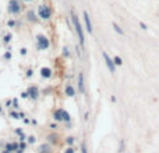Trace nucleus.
Instances as JSON below:
<instances>
[{"label":"nucleus","mask_w":159,"mask_h":153,"mask_svg":"<svg viewBox=\"0 0 159 153\" xmlns=\"http://www.w3.org/2000/svg\"><path fill=\"white\" fill-rule=\"evenodd\" d=\"M78 90H80L81 93L85 91V86H84V73H82V72L78 74Z\"/></svg>","instance_id":"obj_9"},{"label":"nucleus","mask_w":159,"mask_h":153,"mask_svg":"<svg viewBox=\"0 0 159 153\" xmlns=\"http://www.w3.org/2000/svg\"><path fill=\"white\" fill-rule=\"evenodd\" d=\"M112 27H113V30L116 31V33L119 34V35H124V31L122 30V27L119 25V24H116V23H113L112 24Z\"/></svg>","instance_id":"obj_14"},{"label":"nucleus","mask_w":159,"mask_h":153,"mask_svg":"<svg viewBox=\"0 0 159 153\" xmlns=\"http://www.w3.org/2000/svg\"><path fill=\"white\" fill-rule=\"evenodd\" d=\"M9 41H11V35H9V34H7V35L4 37V42H9Z\"/></svg>","instance_id":"obj_20"},{"label":"nucleus","mask_w":159,"mask_h":153,"mask_svg":"<svg viewBox=\"0 0 159 153\" xmlns=\"http://www.w3.org/2000/svg\"><path fill=\"white\" fill-rule=\"evenodd\" d=\"M25 19H27L29 23L35 24V23H38V19H39V17H38V14L35 13L34 10H28L27 13H25Z\"/></svg>","instance_id":"obj_8"},{"label":"nucleus","mask_w":159,"mask_h":153,"mask_svg":"<svg viewBox=\"0 0 159 153\" xmlns=\"http://www.w3.org/2000/svg\"><path fill=\"white\" fill-rule=\"evenodd\" d=\"M63 55L64 56H68V55H70V53H68V48H64V49H63Z\"/></svg>","instance_id":"obj_21"},{"label":"nucleus","mask_w":159,"mask_h":153,"mask_svg":"<svg viewBox=\"0 0 159 153\" xmlns=\"http://www.w3.org/2000/svg\"><path fill=\"white\" fill-rule=\"evenodd\" d=\"M71 21H73V25H74V30H75V33L78 35V39H80V45L84 47L85 45V35H84V30H82V25L80 23V20H78L77 14L71 11Z\"/></svg>","instance_id":"obj_1"},{"label":"nucleus","mask_w":159,"mask_h":153,"mask_svg":"<svg viewBox=\"0 0 159 153\" xmlns=\"http://www.w3.org/2000/svg\"><path fill=\"white\" fill-rule=\"evenodd\" d=\"M84 23H85V30L88 31V34H92L94 33V30H92V23H91V19H89V14L84 11Z\"/></svg>","instance_id":"obj_7"},{"label":"nucleus","mask_w":159,"mask_h":153,"mask_svg":"<svg viewBox=\"0 0 159 153\" xmlns=\"http://www.w3.org/2000/svg\"><path fill=\"white\" fill-rule=\"evenodd\" d=\"M41 74H42V77L49 79L50 76H52V69H50V68H42V69H41Z\"/></svg>","instance_id":"obj_12"},{"label":"nucleus","mask_w":159,"mask_h":153,"mask_svg":"<svg viewBox=\"0 0 159 153\" xmlns=\"http://www.w3.org/2000/svg\"><path fill=\"white\" fill-rule=\"evenodd\" d=\"M4 58H6V59H9V58H11V53H10V52H7V53L4 55Z\"/></svg>","instance_id":"obj_26"},{"label":"nucleus","mask_w":159,"mask_h":153,"mask_svg":"<svg viewBox=\"0 0 159 153\" xmlns=\"http://www.w3.org/2000/svg\"><path fill=\"white\" fill-rule=\"evenodd\" d=\"M64 93L67 94L68 97H74V96H75V90H74V87L71 84H67L66 88H64Z\"/></svg>","instance_id":"obj_11"},{"label":"nucleus","mask_w":159,"mask_h":153,"mask_svg":"<svg viewBox=\"0 0 159 153\" xmlns=\"http://www.w3.org/2000/svg\"><path fill=\"white\" fill-rule=\"evenodd\" d=\"M64 153H74V149H73V148H68V149H67V150H66V152H64Z\"/></svg>","instance_id":"obj_23"},{"label":"nucleus","mask_w":159,"mask_h":153,"mask_svg":"<svg viewBox=\"0 0 159 153\" xmlns=\"http://www.w3.org/2000/svg\"><path fill=\"white\" fill-rule=\"evenodd\" d=\"M0 112H1V108H0Z\"/></svg>","instance_id":"obj_29"},{"label":"nucleus","mask_w":159,"mask_h":153,"mask_svg":"<svg viewBox=\"0 0 159 153\" xmlns=\"http://www.w3.org/2000/svg\"><path fill=\"white\" fill-rule=\"evenodd\" d=\"M38 153H52V146L48 145V143L41 145L39 149H38Z\"/></svg>","instance_id":"obj_10"},{"label":"nucleus","mask_w":159,"mask_h":153,"mask_svg":"<svg viewBox=\"0 0 159 153\" xmlns=\"http://www.w3.org/2000/svg\"><path fill=\"white\" fill-rule=\"evenodd\" d=\"M53 117H55V120H57V121H66V122L70 121V114H68L67 111H64V110H56Z\"/></svg>","instance_id":"obj_5"},{"label":"nucleus","mask_w":159,"mask_h":153,"mask_svg":"<svg viewBox=\"0 0 159 153\" xmlns=\"http://www.w3.org/2000/svg\"><path fill=\"white\" fill-rule=\"evenodd\" d=\"M67 143L68 145H73L74 143V138H71V136H70V138H67Z\"/></svg>","instance_id":"obj_18"},{"label":"nucleus","mask_w":159,"mask_h":153,"mask_svg":"<svg viewBox=\"0 0 159 153\" xmlns=\"http://www.w3.org/2000/svg\"><path fill=\"white\" fill-rule=\"evenodd\" d=\"M21 53H23V55H25V53H27V49H24V48H23V49H21Z\"/></svg>","instance_id":"obj_27"},{"label":"nucleus","mask_w":159,"mask_h":153,"mask_svg":"<svg viewBox=\"0 0 159 153\" xmlns=\"http://www.w3.org/2000/svg\"><path fill=\"white\" fill-rule=\"evenodd\" d=\"M37 47L39 51H46V49H49V47H50L49 38L46 37V35H43V34L37 35Z\"/></svg>","instance_id":"obj_4"},{"label":"nucleus","mask_w":159,"mask_h":153,"mask_svg":"<svg viewBox=\"0 0 159 153\" xmlns=\"http://www.w3.org/2000/svg\"><path fill=\"white\" fill-rule=\"evenodd\" d=\"M81 153H88L86 152V148H85V145L82 143V146H81Z\"/></svg>","instance_id":"obj_22"},{"label":"nucleus","mask_w":159,"mask_h":153,"mask_svg":"<svg viewBox=\"0 0 159 153\" xmlns=\"http://www.w3.org/2000/svg\"><path fill=\"white\" fill-rule=\"evenodd\" d=\"M23 1H27V3H29V1H32V0H23Z\"/></svg>","instance_id":"obj_28"},{"label":"nucleus","mask_w":159,"mask_h":153,"mask_svg":"<svg viewBox=\"0 0 159 153\" xmlns=\"http://www.w3.org/2000/svg\"><path fill=\"white\" fill-rule=\"evenodd\" d=\"M28 94H29V97L37 98V97H38V94H39V91H38V88L34 86V87H31L29 90H28Z\"/></svg>","instance_id":"obj_13"},{"label":"nucleus","mask_w":159,"mask_h":153,"mask_svg":"<svg viewBox=\"0 0 159 153\" xmlns=\"http://www.w3.org/2000/svg\"><path fill=\"white\" fill-rule=\"evenodd\" d=\"M7 11L11 16H18L23 11V3L21 0H9V4H7Z\"/></svg>","instance_id":"obj_2"},{"label":"nucleus","mask_w":159,"mask_h":153,"mask_svg":"<svg viewBox=\"0 0 159 153\" xmlns=\"http://www.w3.org/2000/svg\"><path fill=\"white\" fill-rule=\"evenodd\" d=\"M102 56H103L105 63H106V66H108V69L110 70V73H114V72H116V68H114V62H113V59H110L109 55H108L106 52H102Z\"/></svg>","instance_id":"obj_6"},{"label":"nucleus","mask_w":159,"mask_h":153,"mask_svg":"<svg viewBox=\"0 0 159 153\" xmlns=\"http://www.w3.org/2000/svg\"><path fill=\"white\" fill-rule=\"evenodd\" d=\"M57 138H59L57 135H49V136H48V139H49L50 143H53V142H57Z\"/></svg>","instance_id":"obj_15"},{"label":"nucleus","mask_w":159,"mask_h":153,"mask_svg":"<svg viewBox=\"0 0 159 153\" xmlns=\"http://www.w3.org/2000/svg\"><path fill=\"white\" fill-rule=\"evenodd\" d=\"M123 149H124V143H123V140L120 142V152H123Z\"/></svg>","instance_id":"obj_25"},{"label":"nucleus","mask_w":159,"mask_h":153,"mask_svg":"<svg viewBox=\"0 0 159 153\" xmlns=\"http://www.w3.org/2000/svg\"><path fill=\"white\" fill-rule=\"evenodd\" d=\"M113 62H114V65H122V63H123V60H122V58H120V56H114Z\"/></svg>","instance_id":"obj_16"},{"label":"nucleus","mask_w":159,"mask_h":153,"mask_svg":"<svg viewBox=\"0 0 159 153\" xmlns=\"http://www.w3.org/2000/svg\"><path fill=\"white\" fill-rule=\"evenodd\" d=\"M140 27L142 28V30H147V28H148V27H147V25H145V24H144V23H140Z\"/></svg>","instance_id":"obj_24"},{"label":"nucleus","mask_w":159,"mask_h":153,"mask_svg":"<svg viewBox=\"0 0 159 153\" xmlns=\"http://www.w3.org/2000/svg\"><path fill=\"white\" fill-rule=\"evenodd\" d=\"M9 27H14V25H15V21H14V20H9Z\"/></svg>","instance_id":"obj_17"},{"label":"nucleus","mask_w":159,"mask_h":153,"mask_svg":"<svg viewBox=\"0 0 159 153\" xmlns=\"http://www.w3.org/2000/svg\"><path fill=\"white\" fill-rule=\"evenodd\" d=\"M38 17L41 20H43V21H48V20H50V17H52V9H50L48 4H41L39 7H38Z\"/></svg>","instance_id":"obj_3"},{"label":"nucleus","mask_w":159,"mask_h":153,"mask_svg":"<svg viewBox=\"0 0 159 153\" xmlns=\"http://www.w3.org/2000/svg\"><path fill=\"white\" fill-rule=\"evenodd\" d=\"M28 142H29V143H34V142H35V136H29V138H28Z\"/></svg>","instance_id":"obj_19"}]
</instances>
